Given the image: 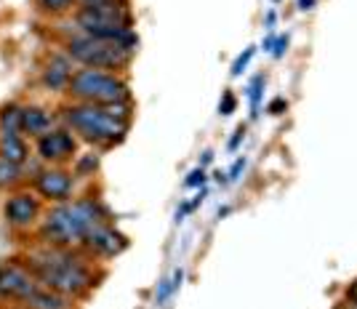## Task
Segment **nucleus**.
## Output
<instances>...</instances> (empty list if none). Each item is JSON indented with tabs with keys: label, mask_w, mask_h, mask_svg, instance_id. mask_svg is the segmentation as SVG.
<instances>
[{
	"label": "nucleus",
	"mask_w": 357,
	"mask_h": 309,
	"mask_svg": "<svg viewBox=\"0 0 357 309\" xmlns=\"http://www.w3.org/2000/svg\"><path fill=\"white\" fill-rule=\"evenodd\" d=\"M77 27L83 35L93 38H109L120 43L136 45V38L131 32V11L123 3H102V6H83L75 16Z\"/></svg>",
	"instance_id": "4"
},
{
	"label": "nucleus",
	"mask_w": 357,
	"mask_h": 309,
	"mask_svg": "<svg viewBox=\"0 0 357 309\" xmlns=\"http://www.w3.org/2000/svg\"><path fill=\"white\" fill-rule=\"evenodd\" d=\"M67 56L89 70H120L134 56V45L109 40V38H93V35H77L67 43Z\"/></svg>",
	"instance_id": "5"
},
{
	"label": "nucleus",
	"mask_w": 357,
	"mask_h": 309,
	"mask_svg": "<svg viewBox=\"0 0 357 309\" xmlns=\"http://www.w3.org/2000/svg\"><path fill=\"white\" fill-rule=\"evenodd\" d=\"M181 280H184V272H181V269H176V272L171 275V280H163V282H160V288L155 291V304H158V307H163L165 301L176 294L178 285H181Z\"/></svg>",
	"instance_id": "17"
},
{
	"label": "nucleus",
	"mask_w": 357,
	"mask_h": 309,
	"mask_svg": "<svg viewBox=\"0 0 357 309\" xmlns=\"http://www.w3.org/2000/svg\"><path fill=\"white\" fill-rule=\"evenodd\" d=\"M24 266L38 278V282L43 288H51V291L70 296V299L86 294L91 285H96L93 272L86 264V259L75 256L73 250L64 248V246H48L45 243V248L32 250Z\"/></svg>",
	"instance_id": "1"
},
{
	"label": "nucleus",
	"mask_w": 357,
	"mask_h": 309,
	"mask_svg": "<svg viewBox=\"0 0 357 309\" xmlns=\"http://www.w3.org/2000/svg\"><path fill=\"white\" fill-rule=\"evenodd\" d=\"M285 45H288V38H280V40L275 43V48H272V51H275V56H283Z\"/></svg>",
	"instance_id": "27"
},
{
	"label": "nucleus",
	"mask_w": 357,
	"mask_h": 309,
	"mask_svg": "<svg viewBox=\"0 0 357 309\" xmlns=\"http://www.w3.org/2000/svg\"><path fill=\"white\" fill-rule=\"evenodd\" d=\"M219 110H222V115H232V110H235V96L227 91L224 93V99H222V104H219Z\"/></svg>",
	"instance_id": "23"
},
{
	"label": "nucleus",
	"mask_w": 357,
	"mask_h": 309,
	"mask_svg": "<svg viewBox=\"0 0 357 309\" xmlns=\"http://www.w3.org/2000/svg\"><path fill=\"white\" fill-rule=\"evenodd\" d=\"M73 3L75 0H35V6H38L43 14H51V16L67 14V11L73 8Z\"/></svg>",
	"instance_id": "19"
},
{
	"label": "nucleus",
	"mask_w": 357,
	"mask_h": 309,
	"mask_svg": "<svg viewBox=\"0 0 357 309\" xmlns=\"http://www.w3.org/2000/svg\"><path fill=\"white\" fill-rule=\"evenodd\" d=\"M261 86H264V77L259 75L256 80L251 83V104H253V110H259V99H261Z\"/></svg>",
	"instance_id": "20"
},
{
	"label": "nucleus",
	"mask_w": 357,
	"mask_h": 309,
	"mask_svg": "<svg viewBox=\"0 0 357 309\" xmlns=\"http://www.w3.org/2000/svg\"><path fill=\"white\" fill-rule=\"evenodd\" d=\"M251 56H253V48H245V54H240L238 61L232 64V75H240V73H243V70H245V64L251 61Z\"/></svg>",
	"instance_id": "22"
},
{
	"label": "nucleus",
	"mask_w": 357,
	"mask_h": 309,
	"mask_svg": "<svg viewBox=\"0 0 357 309\" xmlns=\"http://www.w3.org/2000/svg\"><path fill=\"white\" fill-rule=\"evenodd\" d=\"M22 131V107L8 104L0 110V133H19Z\"/></svg>",
	"instance_id": "16"
},
{
	"label": "nucleus",
	"mask_w": 357,
	"mask_h": 309,
	"mask_svg": "<svg viewBox=\"0 0 357 309\" xmlns=\"http://www.w3.org/2000/svg\"><path fill=\"white\" fill-rule=\"evenodd\" d=\"M349 299L355 301V307H357V280L352 282V288H349Z\"/></svg>",
	"instance_id": "29"
},
{
	"label": "nucleus",
	"mask_w": 357,
	"mask_h": 309,
	"mask_svg": "<svg viewBox=\"0 0 357 309\" xmlns=\"http://www.w3.org/2000/svg\"><path fill=\"white\" fill-rule=\"evenodd\" d=\"M35 187L40 192V197L54 200V203H67L73 197L75 179L73 174H67L64 168H45L35 179Z\"/></svg>",
	"instance_id": "9"
},
{
	"label": "nucleus",
	"mask_w": 357,
	"mask_h": 309,
	"mask_svg": "<svg viewBox=\"0 0 357 309\" xmlns=\"http://www.w3.org/2000/svg\"><path fill=\"white\" fill-rule=\"evenodd\" d=\"M102 3H118V0H83V6H102Z\"/></svg>",
	"instance_id": "28"
},
{
	"label": "nucleus",
	"mask_w": 357,
	"mask_h": 309,
	"mask_svg": "<svg viewBox=\"0 0 357 309\" xmlns=\"http://www.w3.org/2000/svg\"><path fill=\"white\" fill-rule=\"evenodd\" d=\"M61 120H64V126L70 131L80 133L91 144H115L128 131L131 107H128V102H120V104L77 102L61 110Z\"/></svg>",
	"instance_id": "2"
},
{
	"label": "nucleus",
	"mask_w": 357,
	"mask_h": 309,
	"mask_svg": "<svg viewBox=\"0 0 357 309\" xmlns=\"http://www.w3.org/2000/svg\"><path fill=\"white\" fill-rule=\"evenodd\" d=\"M24 307L27 309H73V304H70V296L56 294V291H51V288H43V285H40Z\"/></svg>",
	"instance_id": "15"
},
{
	"label": "nucleus",
	"mask_w": 357,
	"mask_h": 309,
	"mask_svg": "<svg viewBox=\"0 0 357 309\" xmlns=\"http://www.w3.org/2000/svg\"><path fill=\"white\" fill-rule=\"evenodd\" d=\"M19 181H22V165H14L0 158V190H11Z\"/></svg>",
	"instance_id": "18"
},
{
	"label": "nucleus",
	"mask_w": 357,
	"mask_h": 309,
	"mask_svg": "<svg viewBox=\"0 0 357 309\" xmlns=\"http://www.w3.org/2000/svg\"><path fill=\"white\" fill-rule=\"evenodd\" d=\"M27 142L19 136V133H0V158L14 165H24L27 163Z\"/></svg>",
	"instance_id": "14"
},
{
	"label": "nucleus",
	"mask_w": 357,
	"mask_h": 309,
	"mask_svg": "<svg viewBox=\"0 0 357 309\" xmlns=\"http://www.w3.org/2000/svg\"><path fill=\"white\" fill-rule=\"evenodd\" d=\"M107 221V211L99 200H75V203H59L45 213L43 224H40V237L48 246H83V240L96 224Z\"/></svg>",
	"instance_id": "3"
},
{
	"label": "nucleus",
	"mask_w": 357,
	"mask_h": 309,
	"mask_svg": "<svg viewBox=\"0 0 357 309\" xmlns=\"http://www.w3.org/2000/svg\"><path fill=\"white\" fill-rule=\"evenodd\" d=\"M89 168H96V158H91V160H80V163H77V174H83V171H89Z\"/></svg>",
	"instance_id": "24"
},
{
	"label": "nucleus",
	"mask_w": 357,
	"mask_h": 309,
	"mask_svg": "<svg viewBox=\"0 0 357 309\" xmlns=\"http://www.w3.org/2000/svg\"><path fill=\"white\" fill-rule=\"evenodd\" d=\"M67 93L86 104H120L128 102V86L115 73L105 70H77L67 86Z\"/></svg>",
	"instance_id": "6"
},
{
	"label": "nucleus",
	"mask_w": 357,
	"mask_h": 309,
	"mask_svg": "<svg viewBox=\"0 0 357 309\" xmlns=\"http://www.w3.org/2000/svg\"><path fill=\"white\" fill-rule=\"evenodd\" d=\"M3 213H6V221L16 227V229H27L32 227L38 216H40V203H38V197L30 195V192H16L11 195L8 200H6V206H3Z\"/></svg>",
	"instance_id": "10"
},
{
	"label": "nucleus",
	"mask_w": 357,
	"mask_h": 309,
	"mask_svg": "<svg viewBox=\"0 0 357 309\" xmlns=\"http://www.w3.org/2000/svg\"><path fill=\"white\" fill-rule=\"evenodd\" d=\"M314 0H301V8H312Z\"/></svg>",
	"instance_id": "30"
},
{
	"label": "nucleus",
	"mask_w": 357,
	"mask_h": 309,
	"mask_svg": "<svg viewBox=\"0 0 357 309\" xmlns=\"http://www.w3.org/2000/svg\"><path fill=\"white\" fill-rule=\"evenodd\" d=\"M77 149V142L70 128H51L38 139V155L45 163H64L70 160Z\"/></svg>",
	"instance_id": "8"
},
{
	"label": "nucleus",
	"mask_w": 357,
	"mask_h": 309,
	"mask_svg": "<svg viewBox=\"0 0 357 309\" xmlns=\"http://www.w3.org/2000/svg\"><path fill=\"white\" fill-rule=\"evenodd\" d=\"M24 309H27V307H24Z\"/></svg>",
	"instance_id": "31"
},
{
	"label": "nucleus",
	"mask_w": 357,
	"mask_h": 309,
	"mask_svg": "<svg viewBox=\"0 0 357 309\" xmlns=\"http://www.w3.org/2000/svg\"><path fill=\"white\" fill-rule=\"evenodd\" d=\"M243 136H245V128H243V126H240L238 131H235V139H232V142H229V149H235L240 144V142H243Z\"/></svg>",
	"instance_id": "25"
},
{
	"label": "nucleus",
	"mask_w": 357,
	"mask_h": 309,
	"mask_svg": "<svg viewBox=\"0 0 357 309\" xmlns=\"http://www.w3.org/2000/svg\"><path fill=\"white\" fill-rule=\"evenodd\" d=\"M73 59L70 56H51V61L45 64L43 83L51 91H67L70 80H73Z\"/></svg>",
	"instance_id": "12"
},
{
	"label": "nucleus",
	"mask_w": 357,
	"mask_h": 309,
	"mask_svg": "<svg viewBox=\"0 0 357 309\" xmlns=\"http://www.w3.org/2000/svg\"><path fill=\"white\" fill-rule=\"evenodd\" d=\"M243 168H245V160H238V163H235V165H232V171H229L227 176H229V179H238V176H240V171H243Z\"/></svg>",
	"instance_id": "26"
},
{
	"label": "nucleus",
	"mask_w": 357,
	"mask_h": 309,
	"mask_svg": "<svg viewBox=\"0 0 357 309\" xmlns=\"http://www.w3.org/2000/svg\"><path fill=\"white\" fill-rule=\"evenodd\" d=\"M51 126H54L51 112H45L40 107H22V131L24 133L40 139L43 133L51 131Z\"/></svg>",
	"instance_id": "13"
},
{
	"label": "nucleus",
	"mask_w": 357,
	"mask_h": 309,
	"mask_svg": "<svg viewBox=\"0 0 357 309\" xmlns=\"http://www.w3.org/2000/svg\"><path fill=\"white\" fill-rule=\"evenodd\" d=\"M83 246L89 250H93L96 256H107L109 259V256H118L120 250L126 248V237L118 235L107 221H102V224H96L89 235H86Z\"/></svg>",
	"instance_id": "11"
},
{
	"label": "nucleus",
	"mask_w": 357,
	"mask_h": 309,
	"mask_svg": "<svg viewBox=\"0 0 357 309\" xmlns=\"http://www.w3.org/2000/svg\"><path fill=\"white\" fill-rule=\"evenodd\" d=\"M38 288H40V282L24 264H19V262L0 264V299L3 301L27 304Z\"/></svg>",
	"instance_id": "7"
},
{
	"label": "nucleus",
	"mask_w": 357,
	"mask_h": 309,
	"mask_svg": "<svg viewBox=\"0 0 357 309\" xmlns=\"http://www.w3.org/2000/svg\"><path fill=\"white\" fill-rule=\"evenodd\" d=\"M184 184H187V187H203V184H206V171H203V168H195Z\"/></svg>",
	"instance_id": "21"
}]
</instances>
